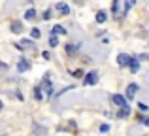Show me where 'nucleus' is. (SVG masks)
Instances as JSON below:
<instances>
[{
    "mask_svg": "<svg viewBox=\"0 0 149 136\" xmlns=\"http://www.w3.org/2000/svg\"><path fill=\"white\" fill-rule=\"evenodd\" d=\"M77 49H79V44H77V45H74V44H66V51H68V53H74V51H77Z\"/></svg>",
    "mask_w": 149,
    "mask_h": 136,
    "instance_id": "nucleus-19",
    "label": "nucleus"
},
{
    "mask_svg": "<svg viewBox=\"0 0 149 136\" xmlns=\"http://www.w3.org/2000/svg\"><path fill=\"white\" fill-rule=\"evenodd\" d=\"M66 32H68V30H66L62 25H55L53 29H51V34H57V36H58V34H61V36H64Z\"/></svg>",
    "mask_w": 149,
    "mask_h": 136,
    "instance_id": "nucleus-9",
    "label": "nucleus"
},
{
    "mask_svg": "<svg viewBox=\"0 0 149 136\" xmlns=\"http://www.w3.org/2000/svg\"><path fill=\"white\" fill-rule=\"evenodd\" d=\"M111 102L115 104V106H119V108H125V106H128V102H127V96H123V95H111Z\"/></svg>",
    "mask_w": 149,
    "mask_h": 136,
    "instance_id": "nucleus-4",
    "label": "nucleus"
},
{
    "mask_svg": "<svg viewBox=\"0 0 149 136\" xmlns=\"http://www.w3.org/2000/svg\"><path fill=\"white\" fill-rule=\"evenodd\" d=\"M74 76H76V77H81V76H83V72H81V70H76V72H74Z\"/></svg>",
    "mask_w": 149,
    "mask_h": 136,
    "instance_id": "nucleus-25",
    "label": "nucleus"
},
{
    "mask_svg": "<svg viewBox=\"0 0 149 136\" xmlns=\"http://www.w3.org/2000/svg\"><path fill=\"white\" fill-rule=\"evenodd\" d=\"M108 130H109V125H108V123L100 125V133H108Z\"/></svg>",
    "mask_w": 149,
    "mask_h": 136,
    "instance_id": "nucleus-24",
    "label": "nucleus"
},
{
    "mask_svg": "<svg viewBox=\"0 0 149 136\" xmlns=\"http://www.w3.org/2000/svg\"><path fill=\"white\" fill-rule=\"evenodd\" d=\"M32 130H34V136H47V129L42 127V125H38V123L32 125Z\"/></svg>",
    "mask_w": 149,
    "mask_h": 136,
    "instance_id": "nucleus-7",
    "label": "nucleus"
},
{
    "mask_svg": "<svg viewBox=\"0 0 149 136\" xmlns=\"http://www.w3.org/2000/svg\"><path fill=\"white\" fill-rule=\"evenodd\" d=\"M138 108H140L142 112H147V110H149V106H147V104H143V102H138Z\"/></svg>",
    "mask_w": 149,
    "mask_h": 136,
    "instance_id": "nucleus-23",
    "label": "nucleus"
},
{
    "mask_svg": "<svg viewBox=\"0 0 149 136\" xmlns=\"http://www.w3.org/2000/svg\"><path fill=\"white\" fill-rule=\"evenodd\" d=\"M30 36L34 38V40H38V38L42 36V32H40V29H36V27H34V29H30Z\"/></svg>",
    "mask_w": 149,
    "mask_h": 136,
    "instance_id": "nucleus-16",
    "label": "nucleus"
},
{
    "mask_svg": "<svg viewBox=\"0 0 149 136\" xmlns=\"http://www.w3.org/2000/svg\"><path fill=\"white\" fill-rule=\"evenodd\" d=\"M57 10L61 11L62 15H68L70 13V6H68V4H64V2H58L57 4Z\"/></svg>",
    "mask_w": 149,
    "mask_h": 136,
    "instance_id": "nucleus-11",
    "label": "nucleus"
},
{
    "mask_svg": "<svg viewBox=\"0 0 149 136\" xmlns=\"http://www.w3.org/2000/svg\"><path fill=\"white\" fill-rule=\"evenodd\" d=\"M117 115H119V117H128V115H130V106H125V108H119V114H117Z\"/></svg>",
    "mask_w": 149,
    "mask_h": 136,
    "instance_id": "nucleus-14",
    "label": "nucleus"
},
{
    "mask_svg": "<svg viewBox=\"0 0 149 136\" xmlns=\"http://www.w3.org/2000/svg\"><path fill=\"white\" fill-rule=\"evenodd\" d=\"M96 81H98V72H96V70L85 74V77H83V85H85V87H89V85H95Z\"/></svg>",
    "mask_w": 149,
    "mask_h": 136,
    "instance_id": "nucleus-1",
    "label": "nucleus"
},
{
    "mask_svg": "<svg viewBox=\"0 0 149 136\" xmlns=\"http://www.w3.org/2000/svg\"><path fill=\"white\" fill-rule=\"evenodd\" d=\"M117 10H119V0H113V6H111V11H113V13H117Z\"/></svg>",
    "mask_w": 149,
    "mask_h": 136,
    "instance_id": "nucleus-22",
    "label": "nucleus"
},
{
    "mask_svg": "<svg viewBox=\"0 0 149 136\" xmlns=\"http://www.w3.org/2000/svg\"><path fill=\"white\" fill-rule=\"evenodd\" d=\"M128 68H130V72H138V70H140V63H138V57H132V61H130V66H128Z\"/></svg>",
    "mask_w": 149,
    "mask_h": 136,
    "instance_id": "nucleus-12",
    "label": "nucleus"
},
{
    "mask_svg": "<svg viewBox=\"0 0 149 136\" xmlns=\"http://www.w3.org/2000/svg\"><path fill=\"white\" fill-rule=\"evenodd\" d=\"M21 45H23V47H32V45H34V38H32V40H30V38L21 40Z\"/></svg>",
    "mask_w": 149,
    "mask_h": 136,
    "instance_id": "nucleus-18",
    "label": "nucleus"
},
{
    "mask_svg": "<svg viewBox=\"0 0 149 136\" xmlns=\"http://www.w3.org/2000/svg\"><path fill=\"white\" fill-rule=\"evenodd\" d=\"M49 45H51V47H57V45H58V38H57V34H51V38H49Z\"/></svg>",
    "mask_w": 149,
    "mask_h": 136,
    "instance_id": "nucleus-17",
    "label": "nucleus"
},
{
    "mask_svg": "<svg viewBox=\"0 0 149 136\" xmlns=\"http://www.w3.org/2000/svg\"><path fill=\"white\" fill-rule=\"evenodd\" d=\"M11 32H15V34H19V32H23V23L21 21H13L11 23Z\"/></svg>",
    "mask_w": 149,
    "mask_h": 136,
    "instance_id": "nucleus-10",
    "label": "nucleus"
},
{
    "mask_svg": "<svg viewBox=\"0 0 149 136\" xmlns=\"http://www.w3.org/2000/svg\"><path fill=\"white\" fill-rule=\"evenodd\" d=\"M49 17H51V11H49V10H44V13H42V19H44V21H47Z\"/></svg>",
    "mask_w": 149,
    "mask_h": 136,
    "instance_id": "nucleus-21",
    "label": "nucleus"
},
{
    "mask_svg": "<svg viewBox=\"0 0 149 136\" xmlns=\"http://www.w3.org/2000/svg\"><path fill=\"white\" fill-rule=\"evenodd\" d=\"M140 91V85L138 83H128V87H127V98L128 100H132L136 96V93Z\"/></svg>",
    "mask_w": 149,
    "mask_h": 136,
    "instance_id": "nucleus-5",
    "label": "nucleus"
},
{
    "mask_svg": "<svg viewBox=\"0 0 149 136\" xmlns=\"http://www.w3.org/2000/svg\"><path fill=\"white\" fill-rule=\"evenodd\" d=\"M95 21L98 23V25H104V23L108 21V11H104V10L96 11V17H95Z\"/></svg>",
    "mask_w": 149,
    "mask_h": 136,
    "instance_id": "nucleus-8",
    "label": "nucleus"
},
{
    "mask_svg": "<svg viewBox=\"0 0 149 136\" xmlns=\"http://www.w3.org/2000/svg\"><path fill=\"white\" fill-rule=\"evenodd\" d=\"M134 4H136V0H127V2H125V11H123V13L127 15L128 11H130V8L134 6Z\"/></svg>",
    "mask_w": 149,
    "mask_h": 136,
    "instance_id": "nucleus-15",
    "label": "nucleus"
},
{
    "mask_svg": "<svg viewBox=\"0 0 149 136\" xmlns=\"http://www.w3.org/2000/svg\"><path fill=\"white\" fill-rule=\"evenodd\" d=\"M42 91H44V89H40V87L34 89V96H36V100H42Z\"/></svg>",
    "mask_w": 149,
    "mask_h": 136,
    "instance_id": "nucleus-20",
    "label": "nucleus"
},
{
    "mask_svg": "<svg viewBox=\"0 0 149 136\" xmlns=\"http://www.w3.org/2000/svg\"><path fill=\"white\" fill-rule=\"evenodd\" d=\"M42 89H44V93H45V96H47V98L53 96V85H51V80H49L47 76L44 77V81H42Z\"/></svg>",
    "mask_w": 149,
    "mask_h": 136,
    "instance_id": "nucleus-3",
    "label": "nucleus"
},
{
    "mask_svg": "<svg viewBox=\"0 0 149 136\" xmlns=\"http://www.w3.org/2000/svg\"><path fill=\"white\" fill-rule=\"evenodd\" d=\"M130 61H132V57L127 55V53H119V55H117V64H119L121 68L130 66Z\"/></svg>",
    "mask_w": 149,
    "mask_h": 136,
    "instance_id": "nucleus-2",
    "label": "nucleus"
},
{
    "mask_svg": "<svg viewBox=\"0 0 149 136\" xmlns=\"http://www.w3.org/2000/svg\"><path fill=\"white\" fill-rule=\"evenodd\" d=\"M34 17H36V10H34V8H29V10L25 11V19L26 21H32Z\"/></svg>",
    "mask_w": 149,
    "mask_h": 136,
    "instance_id": "nucleus-13",
    "label": "nucleus"
},
{
    "mask_svg": "<svg viewBox=\"0 0 149 136\" xmlns=\"http://www.w3.org/2000/svg\"><path fill=\"white\" fill-rule=\"evenodd\" d=\"M29 68H30V61H26L25 57H21V59L17 61V72H26Z\"/></svg>",
    "mask_w": 149,
    "mask_h": 136,
    "instance_id": "nucleus-6",
    "label": "nucleus"
}]
</instances>
